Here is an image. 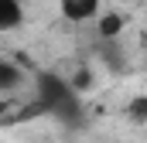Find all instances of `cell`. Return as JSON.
I'll use <instances>...</instances> for the list:
<instances>
[{"label":"cell","instance_id":"6da1fadb","mask_svg":"<svg viewBox=\"0 0 147 143\" xmlns=\"http://www.w3.org/2000/svg\"><path fill=\"white\" fill-rule=\"evenodd\" d=\"M34 102L41 112H48L51 119H58L62 126H79L86 119L82 109V92H75V85L69 78H62L58 72H38L34 78Z\"/></svg>","mask_w":147,"mask_h":143},{"label":"cell","instance_id":"7a4b0ae2","mask_svg":"<svg viewBox=\"0 0 147 143\" xmlns=\"http://www.w3.org/2000/svg\"><path fill=\"white\" fill-rule=\"evenodd\" d=\"M99 7H103V0H58V10H62V17H69V21H89V17H96L99 14Z\"/></svg>","mask_w":147,"mask_h":143},{"label":"cell","instance_id":"3957f363","mask_svg":"<svg viewBox=\"0 0 147 143\" xmlns=\"http://www.w3.org/2000/svg\"><path fill=\"white\" fill-rule=\"evenodd\" d=\"M99 58H103V65L113 75H123L127 72V55H123V44L120 41H103L99 44Z\"/></svg>","mask_w":147,"mask_h":143},{"label":"cell","instance_id":"277c9868","mask_svg":"<svg viewBox=\"0 0 147 143\" xmlns=\"http://www.w3.org/2000/svg\"><path fill=\"white\" fill-rule=\"evenodd\" d=\"M24 24V3L21 0H0V31H17Z\"/></svg>","mask_w":147,"mask_h":143},{"label":"cell","instance_id":"5b68a950","mask_svg":"<svg viewBox=\"0 0 147 143\" xmlns=\"http://www.w3.org/2000/svg\"><path fill=\"white\" fill-rule=\"evenodd\" d=\"M123 24H127V17L120 14V10H106L103 17H99V24H96V31L103 41H120V31H123Z\"/></svg>","mask_w":147,"mask_h":143},{"label":"cell","instance_id":"8992f818","mask_svg":"<svg viewBox=\"0 0 147 143\" xmlns=\"http://www.w3.org/2000/svg\"><path fill=\"white\" fill-rule=\"evenodd\" d=\"M21 78H24V75H21V68H17L14 61H7V58L0 61V92H14V89L21 85Z\"/></svg>","mask_w":147,"mask_h":143},{"label":"cell","instance_id":"52a82bcc","mask_svg":"<svg viewBox=\"0 0 147 143\" xmlns=\"http://www.w3.org/2000/svg\"><path fill=\"white\" fill-rule=\"evenodd\" d=\"M127 116L134 123H147V96H137L130 106H127Z\"/></svg>","mask_w":147,"mask_h":143},{"label":"cell","instance_id":"ba28073f","mask_svg":"<svg viewBox=\"0 0 147 143\" xmlns=\"http://www.w3.org/2000/svg\"><path fill=\"white\" fill-rule=\"evenodd\" d=\"M72 85H75V92H86V89L92 85V75H89V68H79V75L72 78Z\"/></svg>","mask_w":147,"mask_h":143}]
</instances>
